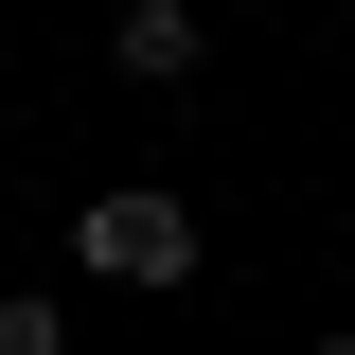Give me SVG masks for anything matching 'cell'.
<instances>
[{
  "mask_svg": "<svg viewBox=\"0 0 355 355\" xmlns=\"http://www.w3.org/2000/svg\"><path fill=\"white\" fill-rule=\"evenodd\" d=\"M302 355H355V338H302Z\"/></svg>",
  "mask_w": 355,
  "mask_h": 355,
  "instance_id": "277c9868",
  "label": "cell"
},
{
  "mask_svg": "<svg viewBox=\"0 0 355 355\" xmlns=\"http://www.w3.org/2000/svg\"><path fill=\"white\" fill-rule=\"evenodd\" d=\"M71 266L89 284H196V214H178L160 178H107V196L71 214Z\"/></svg>",
  "mask_w": 355,
  "mask_h": 355,
  "instance_id": "6da1fadb",
  "label": "cell"
},
{
  "mask_svg": "<svg viewBox=\"0 0 355 355\" xmlns=\"http://www.w3.org/2000/svg\"><path fill=\"white\" fill-rule=\"evenodd\" d=\"M0 355H71V302H53V284H18V302H0Z\"/></svg>",
  "mask_w": 355,
  "mask_h": 355,
  "instance_id": "3957f363",
  "label": "cell"
},
{
  "mask_svg": "<svg viewBox=\"0 0 355 355\" xmlns=\"http://www.w3.org/2000/svg\"><path fill=\"white\" fill-rule=\"evenodd\" d=\"M196 53H214V18H196V0H125V18H107V71H142V89H178Z\"/></svg>",
  "mask_w": 355,
  "mask_h": 355,
  "instance_id": "7a4b0ae2",
  "label": "cell"
}]
</instances>
